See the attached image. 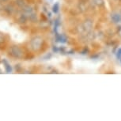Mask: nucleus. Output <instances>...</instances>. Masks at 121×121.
Listing matches in <instances>:
<instances>
[{"label": "nucleus", "instance_id": "f03ea898", "mask_svg": "<svg viewBox=\"0 0 121 121\" xmlns=\"http://www.w3.org/2000/svg\"><path fill=\"white\" fill-rule=\"evenodd\" d=\"M53 11L55 13H56L58 11V4H56V6H54L53 7Z\"/></svg>", "mask_w": 121, "mask_h": 121}, {"label": "nucleus", "instance_id": "f257e3e1", "mask_svg": "<svg viewBox=\"0 0 121 121\" xmlns=\"http://www.w3.org/2000/svg\"><path fill=\"white\" fill-rule=\"evenodd\" d=\"M3 63H4V64H5L6 71H7L8 73H10V72L11 71V67H10V66L9 65L8 63H7V62H6V61H5V60L3 61Z\"/></svg>", "mask_w": 121, "mask_h": 121}, {"label": "nucleus", "instance_id": "7ed1b4c3", "mask_svg": "<svg viewBox=\"0 0 121 121\" xmlns=\"http://www.w3.org/2000/svg\"><path fill=\"white\" fill-rule=\"evenodd\" d=\"M119 55H121V49H120V51H119Z\"/></svg>", "mask_w": 121, "mask_h": 121}]
</instances>
